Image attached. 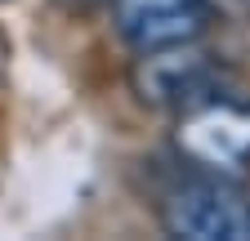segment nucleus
Here are the masks:
<instances>
[{
    "label": "nucleus",
    "instance_id": "obj_1",
    "mask_svg": "<svg viewBox=\"0 0 250 241\" xmlns=\"http://www.w3.org/2000/svg\"><path fill=\"white\" fill-rule=\"evenodd\" d=\"M130 80H134V94H139L143 103L170 107V112H179V116L224 94V67H219L214 54L201 49V40L174 45V49L139 54Z\"/></svg>",
    "mask_w": 250,
    "mask_h": 241
},
{
    "label": "nucleus",
    "instance_id": "obj_2",
    "mask_svg": "<svg viewBox=\"0 0 250 241\" xmlns=\"http://www.w3.org/2000/svg\"><path fill=\"white\" fill-rule=\"evenodd\" d=\"M161 223L188 241H250V192L219 179H192L170 192Z\"/></svg>",
    "mask_w": 250,
    "mask_h": 241
},
{
    "label": "nucleus",
    "instance_id": "obj_3",
    "mask_svg": "<svg viewBox=\"0 0 250 241\" xmlns=\"http://www.w3.org/2000/svg\"><path fill=\"white\" fill-rule=\"evenodd\" d=\"M174 143L188 161L214 174H241L250 165V103L219 94L179 116Z\"/></svg>",
    "mask_w": 250,
    "mask_h": 241
},
{
    "label": "nucleus",
    "instance_id": "obj_4",
    "mask_svg": "<svg viewBox=\"0 0 250 241\" xmlns=\"http://www.w3.org/2000/svg\"><path fill=\"white\" fill-rule=\"evenodd\" d=\"M210 32V5L206 0H188L174 9H156L147 18H134L121 27L125 45L134 54H152V49H174V45H192Z\"/></svg>",
    "mask_w": 250,
    "mask_h": 241
}]
</instances>
